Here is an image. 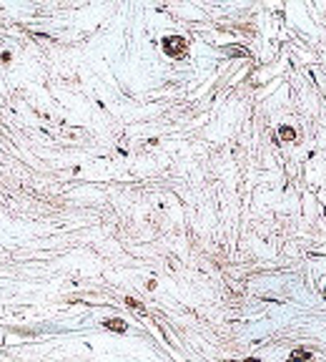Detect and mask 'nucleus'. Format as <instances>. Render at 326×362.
<instances>
[{
	"instance_id": "obj_1",
	"label": "nucleus",
	"mask_w": 326,
	"mask_h": 362,
	"mask_svg": "<svg viewBox=\"0 0 326 362\" xmlns=\"http://www.w3.org/2000/svg\"><path fill=\"white\" fill-rule=\"evenodd\" d=\"M106 325H108L111 329H126V325L121 322V320H111V322H106Z\"/></svg>"
},
{
	"instance_id": "obj_2",
	"label": "nucleus",
	"mask_w": 326,
	"mask_h": 362,
	"mask_svg": "<svg viewBox=\"0 0 326 362\" xmlns=\"http://www.w3.org/2000/svg\"><path fill=\"white\" fill-rule=\"evenodd\" d=\"M282 136H284V139H294V131H291V129H284V131H282Z\"/></svg>"
}]
</instances>
